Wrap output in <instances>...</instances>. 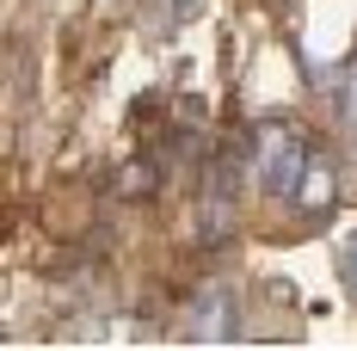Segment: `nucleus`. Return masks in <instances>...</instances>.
<instances>
[{
    "label": "nucleus",
    "instance_id": "f257e3e1",
    "mask_svg": "<svg viewBox=\"0 0 357 351\" xmlns=\"http://www.w3.org/2000/svg\"><path fill=\"white\" fill-rule=\"evenodd\" d=\"M308 136L296 124H265L252 136V173L271 197H302V179H308Z\"/></svg>",
    "mask_w": 357,
    "mask_h": 351
},
{
    "label": "nucleus",
    "instance_id": "f03ea898",
    "mask_svg": "<svg viewBox=\"0 0 357 351\" xmlns=\"http://www.w3.org/2000/svg\"><path fill=\"white\" fill-rule=\"evenodd\" d=\"M185 339H197V345H228V339H241V296H234L228 283L191 290V302H185Z\"/></svg>",
    "mask_w": 357,
    "mask_h": 351
},
{
    "label": "nucleus",
    "instance_id": "7ed1b4c3",
    "mask_svg": "<svg viewBox=\"0 0 357 351\" xmlns=\"http://www.w3.org/2000/svg\"><path fill=\"white\" fill-rule=\"evenodd\" d=\"M234 234V160L222 154L210 173H204V216H197V241L222 246Z\"/></svg>",
    "mask_w": 357,
    "mask_h": 351
},
{
    "label": "nucleus",
    "instance_id": "20e7f679",
    "mask_svg": "<svg viewBox=\"0 0 357 351\" xmlns=\"http://www.w3.org/2000/svg\"><path fill=\"white\" fill-rule=\"evenodd\" d=\"M302 185H308V191H302V210H321L326 197H333V191H326V185H333V179H326V167H308V179H302Z\"/></svg>",
    "mask_w": 357,
    "mask_h": 351
},
{
    "label": "nucleus",
    "instance_id": "39448f33",
    "mask_svg": "<svg viewBox=\"0 0 357 351\" xmlns=\"http://www.w3.org/2000/svg\"><path fill=\"white\" fill-rule=\"evenodd\" d=\"M339 278H345V290H351V302H357V234L339 246Z\"/></svg>",
    "mask_w": 357,
    "mask_h": 351
}]
</instances>
